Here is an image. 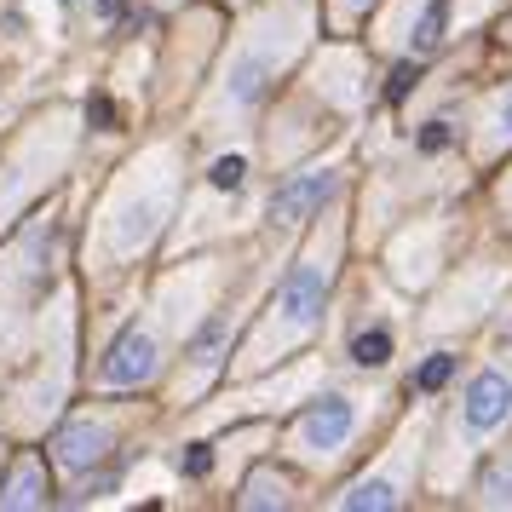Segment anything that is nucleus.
<instances>
[{"mask_svg":"<svg viewBox=\"0 0 512 512\" xmlns=\"http://www.w3.org/2000/svg\"><path fill=\"white\" fill-rule=\"evenodd\" d=\"M185 472H190V478H208V472H213V449H208V443H190V449H185Z\"/></svg>","mask_w":512,"mask_h":512,"instance_id":"a211bd4d","label":"nucleus"},{"mask_svg":"<svg viewBox=\"0 0 512 512\" xmlns=\"http://www.w3.org/2000/svg\"><path fill=\"white\" fill-rule=\"evenodd\" d=\"M449 374H455V357H449V351H438V357H426V363H420L415 386H420V392H438Z\"/></svg>","mask_w":512,"mask_h":512,"instance_id":"f8f14e48","label":"nucleus"},{"mask_svg":"<svg viewBox=\"0 0 512 512\" xmlns=\"http://www.w3.org/2000/svg\"><path fill=\"white\" fill-rule=\"evenodd\" d=\"M507 415H512V380L484 369L466 386V432H495Z\"/></svg>","mask_w":512,"mask_h":512,"instance_id":"f03ea898","label":"nucleus"},{"mask_svg":"<svg viewBox=\"0 0 512 512\" xmlns=\"http://www.w3.org/2000/svg\"><path fill=\"white\" fill-rule=\"evenodd\" d=\"M443 18H449V0H432L426 12H420V24H415V52H432L443 41Z\"/></svg>","mask_w":512,"mask_h":512,"instance_id":"9d476101","label":"nucleus"},{"mask_svg":"<svg viewBox=\"0 0 512 512\" xmlns=\"http://www.w3.org/2000/svg\"><path fill=\"white\" fill-rule=\"evenodd\" d=\"M340 6H346V12H363V6H369V0H340Z\"/></svg>","mask_w":512,"mask_h":512,"instance_id":"412c9836","label":"nucleus"},{"mask_svg":"<svg viewBox=\"0 0 512 512\" xmlns=\"http://www.w3.org/2000/svg\"><path fill=\"white\" fill-rule=\"evenodd\" d=\"M323 196H334V173H305V179H294V185H282V190H277V202H271V219H277V225H300V219L317 208Z\"/></svg>","mask_w":512,"mask_h":512,"instance_id":"423d86ee","label":"nucleus"},{"mask_svg":"<svg viewBox=\"0 0 512 512\" xmlns=\"http://www.w3.org/2000/svg\"><path fill=\"white\" fill-rule=\"evenodd\" d=\"M288 501V489H282V478L271 484V478H254L248 484V495H242V507H282Z\"/></svg>","mask_w":512,"mask_h":512,"instance_id":"4468645a","label":"nucleus"},{"mask_svg":"<svg viewBox=\"0 0 512 512\" xmlns=\"http://www.w3.org/2000/svg\"><path fill=\"white\" fill-rule=\"evenodd\" d=\"M323 294H328V271L323 265H294L288 282L277 288V311L288 317V323L311 328L317 317H323Z\"/></svg>","mask_w":512,"mask_h":512,"instance_id":"f257e3e1","label":"nucleus"},{"mask_svg":"<svg viewBox=\"0 0 512 512\" xmlns=\"http://www.w3.org/2000/svg\"><path fill=\"white\" fill-rule=\"evenodd\" d=\"M58 461L70 466V472H87L93 461H104L110 455V426H93V420H75V426H64L58 432Z\"/></svg>","mask_w":512,"mask_h":512,"instance_id":"39448f33","label":"nucleus"},{"mask_svg":"<svg viewBox=\"0 0 512 512\" xmlns=\"http://www.w3.org/2000/svg\"><path fill=\"white\" fill-rule=\"evenodd\" d=\"M351 426H357V409H351L346 397H323V403L300 420V432H305L311 449H340V443L351 438Z\"/></svg>","mask_w":512,"mask_h":512,"instance_id":"20e7f679","label":"nucleus"},{"mask_svg":"<svg viewBox=\"0 0 512 512\" xmlns=\"http://www.w3.org/2000/svg\"><path fill=\"white\" fill-rule=\"evenodd\" d=\"M449 139H455V133H449V121H426V133H420V150H426V156H438V150H449Z\"/></svg>","mask_w":512,"mask_h":512,"instance_id":"dca6fc26","label":"nucleus"},{"mask_svg":"<svg viewBox=\"0 0 512 512\" xmlns=\"http://www.w3.org/2000/svg\"><path fill=\"white\" fill-rule=\"evenodd\" d=\"M501 139H512V98L501 104Z\"/></svg>","mask_w":512,"mask_h":512,"instance_id":"aec40b11","label":"nucleus"},{"mask_svg":"<svg viewBox=\"0 0 512 512\" xmlns=\"http://www.w3.org/2000/svg\"><path fill=\"white\" fill-rule=\"evenodd\" d=\"M242 173H248V162H242V156H219V162L208 167V185L213 190H236V185H242Z\"/></svg>","mask_w":512,"mask_h":512,"instance_id":"ddd939ff","label":"nucleus"},{"mask_svg":"<svg viewBox=\"0 0 512 512\" xmlns=\"http://www.w3.org/2000/svg\"><path fill=\"white\" fill-rule=\"evenodd\" d=\"M47 466H41V455H18L12 461V478L0 484V507H47Z\"/></svg>","mask_w":512,"mask_h":512,"instance_id":"0eeeda50","label":"nucleus"},{"mask_svg":"<svg viewBox=\"0 0 512 512\" xmlns=\"http://www.w3.org/2000/svg\"><path fill=\"white\" fill-rule=\"evenodd\" d=\"M259 75H265V64H259V58H248V64L231 75V93H236V98H254V93H259Z\"/></svg>","mask_w":512,"mask_h":512,"instance_id":"2eb2a0df","label":"nucleus"},{"mask_svg":"<svg viewBox=\"0 0 512 512\" xmlns=\"http://www.w3.org/2000/svg\"><path fill=\"white\" fill-rule=\"evenodd\" d=\"M127 219H133V225H121V242H133V236H144V231H150V208H133Z\"/></svg>","mask_w":512,"mask_h":512,"instance_id":"6ab92c4d","label":"nucleus"},{"mask_svg":"<svg viewBox=\"0 0 512 512\" xmlns=\"http://www.w3.org/2000/svg\"><path fill=\"white\" fill-rule=\"evenodd\" d=\"M478 489H484V501H495V507H512V466L495 461L484 472V484H478Z\"/></svg>","mask_w":512,"mask_h":512,"instance_id":"9b49d317","label":"nucleus"},{"mask_svg":"<svg viewBox=\"0 0 512 512\" xmlns=\"http://www.w3.org/2000/svg\"><path fill=\"white\" fill-rule=\"evenodd\" d=\"M415 81H420V70H415V64H397V70H392V81H386V98H392V104H397V98H409V87H415Z\"/></svg>","mask_w":512,"mask_h":512,"instance_id":"f3484780","label":"nucleus"},{"mask_svg":"<svg viewBox=\"0 0 512 512\" xmlns=\"http://www.w3.org/2000/svg\"><path fill=\"white\" fill-rule=\"evenodd\" d=\"M386 357H392V334H386V328H369V334L351 340V363H357V369H380Z\"/></svg>","mask_w":512,"mask_h":512,"instance_id":"1a4fd4ad","label":"nucleus"},{"mask_svg":"<svg viewBox=\"0 0 512 512\" xmlns=\"http://www.w3.org/2000/svg\"><path fill=\"white\" fill-rule=\"evenodd\" d=\"M150 369H156V340L144 328H127L116 346H110V357H104V380L110 386H139Z\"/></svg>","mask_w":512,"mask_h":512,"instance_id":"7ed1b4c3","label":"nucleus"},{"mask_svg":"<svg viewBox=\"0 0 512 512\" xmlns=\"http://www.w3.org/2000/svg\"><path fill=\"white\" fill-rule=\"evenodd\" d=\"M340 507L346 512H380V507H397V489L386 484V478H369V484H351L346 495H340Z\"/></svg>","mask_w":512,"mask_h":512,"instance_id":"6e6552de","label":"nucleus"}]
</instances>
